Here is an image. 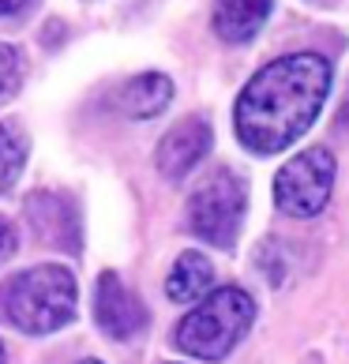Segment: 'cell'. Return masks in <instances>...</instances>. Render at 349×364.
I'll use <instances>...</instances> for the list:
<instances>
[{"mask_svg":"<svg viewBox=\"0 0 349 364\" xmlns=\"http://www.w3.org/2000/svg\"><path fill=\"white\" fill-rule=\"evenodd\" d=\"M75 278L57 263H42L16 274L0 293V308H4L8 323L23 334H53L68 327L75 319Z\"/></svg>","mask_w":349,"mask_h":364,"instance_id":"3","label":"cell"},{"mask_svg":"<svg viewBox=\"0 0 349 364\" xmlns=\"http://www.w3.org/2000/svg\"><path fill=\"white\" fill-rule=\"evenodd\" d=\"M26 4H31V0H0V16H16Z\"/></svg>","mask_w":349,"mask_h":364,"instance_id":"14","label":"cell"},{"mask_svg":"<svg viewBox=\"0 0 349 364\" xmlns=\"http://www.w3.org/2000/svg\"><path fill=\"white\" fill-rule=\"evenodd\" d=\"M0 364H4V346H0Z\"/></svg>","mask_w":349,"mask_h":364,"instance_id":"17","label":"cell"},{"mask_svg":"<svg viewBox=\"0 0 349 364\" xmlns=\"http://www.w3.org/2000/svg\"><path fill=\"white\" fill-rule=\"evenodd\" d=\"M94 319H98V327L109 338L128 342L146 327V308L113 271H105L98 278V286H94Z\"/></svg>","mask_w":349,"mask_h":364,"instance_id":"7","label":"cell"},{"mask_svg":"<svg viewBox=\"0 0 349 364\" xmlns=\"http://www.w3.org/2000/svg\"><path fill=\"white\" fill-rule=\"evenodd\" d=\"M169 102H173V79L162 72H143L136 79H128L117 94V109L136 120L158 117Z\"/></svg>","mask_w":349,"mask_h":364,"instance_id":"9","label":"cell"},{"mask_svg":"<svg viewBox=\"0 0 349 364\" xmlns=\"http://www.w3.org/2000/svg\"><path fill=\"white\" fill-rule=\"evenodd\" d=\"M210 143H214L210 120L192 113V117H184L181 124H173L162 136V143H158V151H154V166H158L162 177L181 181V177H188V173L207 158Z\"/></svg>","mask_w":349,"mask_h":364,"instance_id":"6","label":"cell"},{"mask_svg":"<svg viewBox=\"0 0 349 364\" xmlns=\"http://www.w3.org/2000/svg\"><path fill=\"white\" fill-rule=\"evenodd\" d=\"M79 364H102V360H79Z\"/></svg>","mask_w":349,"mask_h":364,"instance_id":"16","label":"cell"},{"mask_svg":"<svg viewBox=\"0 0 349 364\" xmlns=\"http://www.w3.org/2000/svg\"><path fill=\"white\" fill-rule=\"evenodd\" d=\"M19 79H23V57H19V49L8 46V42H0V98L16 94Z\"/></svg>","mask_w":349,"mask_h":364,"instance_id":"12","label":"cell"},{"mask_svg":"<svg viewBox=\"0 0 349 364\" xmlns=\"http://www.w3.org/2000/svg\"><path fill=\"white\" fill-rule=\"evenodd\" d=\"M338 177L334 154L327 146H308L289 158L274 177V203L289 218H316L331 203V188Z\"/></svg>","mask_w":349,"mask_h":364,"instance_id":"5","label":"cell"},{"mask_svg":"<svg viewBox=\"0 0 349 364\" xmlns=\"http://www.w3.org/2000/svg\"><path fill=\"white\" fill-rule=\"evenodd\" d=\"M26 166V136L16 124H0V192L19 181Z\"/></svg>","mask_w":349,"mask_h":364,"instance_id":"11","label":"cell"},{"mask_svg":"<svg viewBox=\"0 0 349 364\" xmlns=\"http://www.w3.org/2000/svg\"><path fill=\"white\" fill-rule=\"evenodd\" d=\"M274 0H214V34L225 46L252 42L271 19Z\"/></svg>","mask_w":349,"mask_h":364,"instance_id":"8","label":"cell"},{"mask_svg":"<svg viewBox=\"0 0 349 364\" xmlns=\"http://www.w3.org/2000/svg\"><path fill=\"white\" fill-rule=\"evenodd\" d=\"M331 94V64L319 53H289L263 64L233 105V128L245 151L278 154L293 146Z\"/></svg>","mask_w":349,"mask_h":364,"instance_id":"1","label":"cell"},{"mask_svg":"<svg viewBox=\"0 0 349 364\" xmlns=\"http://www.w3.org/2000/svg\"><path fill=\"white\" fill-rule=\"evenodd\" d=\"M252 323H256V301H252V293H245L240 286H222V289H210L177 323L173 342L188 357L214 364L233 353L240 338L252 331Z\"/></svg>","mask_w":349,"mask_h":364,"instance_id":"2","label":"cell"},{"mask_svg":"<svg viewBox=\"0 0 349 364\" xmlns=\"http://www.w3.org/2000/svg\"><path fill=\"white\" fill-rule=\"evenodd\" d=\"M16 252H19V233H16V225L0 214V267H4Z\"/></svg>","mask_w":349,"mask_h":364,"instance_id":"13","label":"cell"},{"mask_svg":"<svg viewBox=\"0 0 349 364\" xmlns=\"http://www.w3.org/2000/svg\"><path fill=\"white\" fill-rule=\"evenodd\" d=\"M245 207H248L245 177H237L233 169H214L188 196V225L199 240L230 252L240 237V225H245Z\"/></svg>","mask_w":349,"mask_h":364,"instance_id":"4","label":"cell"},{"mask_svg":"<svg viewBox=\"0 0 349 364\" xmlns=\"http://www.w3.org/2000/svg\"><path fill=\"white\" fill-rule=\"evenodd\" d=\"M214 286V267L203 252H181L177 263L169 267L166 278V296L173 304H195L203 301Z\"/></svg>","mask_w":349,"mask_h":364,"instance_id":"10","label":"cell"},{"mask_svg":"<svg viewBox=\"0 0 349 364\" xmlns=\"http://www.w3.org/2000/svg\"><path fill=\"white\" fill-rule=\"evenodd\" d=\"M338 124H342V128H349V98H345V105H342V113H338Z\"/></svg>","mask_w":349,"mask_h":364,"instance_id":"15","label":"cell"}]
</instances>
